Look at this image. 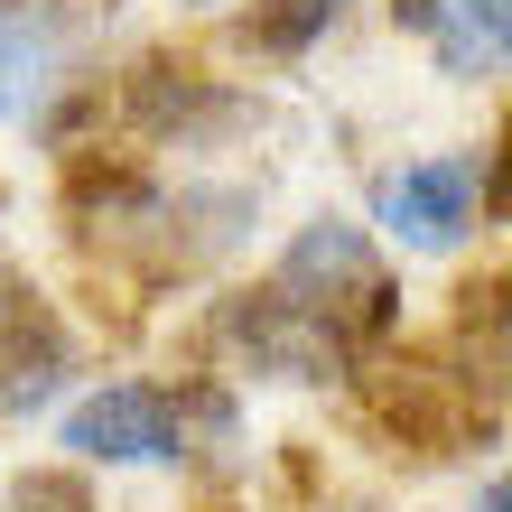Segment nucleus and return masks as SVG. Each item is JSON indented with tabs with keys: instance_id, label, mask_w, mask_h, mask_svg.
Masks as SVG:
<instances>
[{
	"instance_id": "nucleus-5",
	"label": "nucleus",
	"mask_w": 512,
	"mask_h": 512,
	"mask_svg": "<svg viewBox=\"0 0 512 512\" xmlns=\"http://www.w3.org/2000/svg\"><path fill=\"white\" fill-rule=\"evenodd\" d=\"M224 336L243 345V354H252V373H270V382H326V373H345V354H354V345L326 336L308 308H289L280 289L233 298V308H224Z\"/></svg>"
},
{
	"instance_id": "nucleus-2",
	"label": "nucleus",
	"mask_w": 512,
	"mask_h": 512,
	"mask_svg": "<svg viewBox=\"0 0 512 512\" xmlns=\"http://www.w3.org/2000/svg\"><path fill=\"white\" fill-rule=\"evenodd\" d=\"M475 205H485V159H466V149H438V159H410L391 168L373 187V215L391 243L410 252H457L475 233Z\"/></svg>"
},
{
	"instance_id": "nucleus-9",
	"label": "nucleus",
	"mask_w": 512,
	"mask_h": 512,
	"mask_svg": "<svg viewBox=\"0 0 512 512\" xmlns=\"http://www.w3.org/2000/svg\"><path fill=\"white\" fill-rule=\"evenodd\" d=\"M475 512H503V475H485V494H475Z\"/></svg>"
},
{
	"instance_id": "nucleus-6",
	"label": "nucleus",
	"mask_w": 512,
	"mask_h": 512,
	"mask_svg": "<svg viewBox=\"0 0 512 512\" xmlns=\"http://www.w3.org/2000/svg\"><path fill=\"white\" fill-rule=\"evenodd\" d=\"M336 10H345V0H261V10H252V38L270 56H298V47H317L326 28H336Z\"/></svg>"
},
{
	"instance_id": "nucleus-1",
	"label": "nucleus",
	"mask_w": 512,
	"mask_h": 512,
	"mask_svg": "<svg viewBox=\"0 0 512 512\" xmlns=\"http://www.w3.org/2000/svg\"><path fill=\"white\" fill-rule=\"evenodd\" d=\"M270 289H280L289 308H308L336 345H373V336L401 326V289H391L382 252L364 243V224H336V215H317V224L280 252Z\"/></svg>"
},
{
	"instance_id": "nucleus-4",
	"label": "nucleus",
	"mask_w": 512,
	"mask_h": 512,
	"mask_svg": "<svg viewBox=\"0 0 512 512\" xmlns=\"http://www.w3.org/2000/svg\"><path fill=\"white\" fill-rule=\"evenodd\" d=\"M66 75H75V10L66 0H0V122H38Z\"/></svg>"
},
{
	"instance_id": "nucleus-10",
	"label": "nucleus",
	"mask_w": 512,
	"mask_h": 512,
	"mask_svg": "<svg viewBox=\"0 0 512 512\" xmlns=\"http://www.w3.org/2000/svg\"><path fill=\"white\" fill-rule=\"evenodd\" d=\"M187 10H215V0H187Z\"/></svg>"
},
{
	"instance_id": "nucleus-3",
	"label": "nucleus",
	"mask_w": 512,
	"mask_h": 512,
	"mask_svg": "<svg viewBox=\"0 0 512 512\" xmlns=\"http://www.w3.org/2000/svg\"><path fill=\"white\" fill-rule=\"evenodd\" d=\"M66 447L84 466H177L187 457V410L159 382H103L66 410Z\"/></svg>"
},
{
	"instance_id": "nucleus-7",
	"label": "nucleus",
	"mask_w": 512,
	"mask_h": 512,
	"mask_svg": "<svg viewBox=\"0 0 512 512\" xmlns=\"http://www.w3.org/2000/svg\"><path fill=\"white\" fill-rule=\"evenodd\" d=\"M10 512H94V503L75 475H28V485H10Z\"/></svg>"
},
{
	"instance_id": "nucleus-8",
	"label": "nucleus",
	"mask_w": 512,
	"mask_h": 512,
	"mask_svg": "<svg viewBox=\"0 0 512 512\" xmlns=\"http://www.w3.org/2000/svg\"><path fill=\"white\" fill-rule=\"evenodd\" d=\"M391 19H401L410 38H438V0H391Z\"/></svg>"
}]
</instances>
